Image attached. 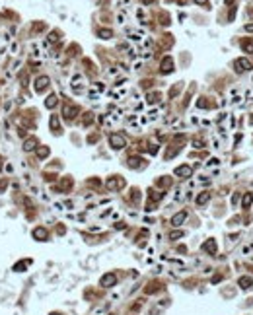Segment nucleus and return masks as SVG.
I'll return each mask as SVG.
<instances>
[{
	"label": "nucleus",
	"mask_w": 253,
	"mask_h": 315,
	"mask_svg": "<svg viewBox=\"0 0 253 315\" xmlns=\"http://www.w3.org/2000/svg\"><path fill=\"white\" fill-rule=\"evenodd\" d=\"M70 88H72L74 93H82L84 92V78H82L80 74H76V76L70 80Z\"/></svg>",
	"instance_id": "obj_1"
},
{
	"label": "nucleus",
	"mask_w": 253,
	"mask_h": 315,
	"mask_svg": "<svg viewBox=\"0 0 253 315\" xmlns=\"http://www.w3.org/2000/svg\"><path fill=\"white\" fill-rule=\"evenodd\" d=\"M234 68H236V72H245V70H251V63L245 59H238Z\"/></svg>",
	"instance_id": "obj_2"
},
{
	"label": "nucleus",
	"mask_w": 253,
	"mask_h": 315,
	"mask_svg": "<svg viewBox=\"0 0 253 315\" xmlns=\"http://www.w3.org/2000/svg\"><path fill=\"white\" fill-rule=\"evenodd\" d=\"M109 140H111V146H113L115 150H121V148L125 146V138H123V136H119V134H113Z\"/></svg>",
	"instance_id": "obj_3"
},
{
	"label": "nucleus",
	"mask_w": 253,
	"mask_h": 315,
	"mask_svg": "<svg viewBox=\"0 0 253 315\" xmlns=\"http://www.w3.org/2000/svg\"><path fill=\"white\" fill-rule=\"evenodd\" d=\"M47 86H49V78H47V76H41L39 80L35 82V90H37V92H43Z\"/></svg>",
	"instance_id": "obj_4"
},
{
	"label": "nucleus",
	"mask_w": 253,
	"mask_h": 315,
	"mask_svg": "<svg viewBox=\"0 0 253 315\" xmlns=\"http://www.w3.org/2000/svg\"><path fill=\"white\" fill-rule=\"evenodd\" d=\"M185 218H187V212H179V214H175V216H173L171 224H173V226H181V224L185 222Z\"/></svg>",
	"instance_id": "obj_5"
},
{
	"label": "nucleus",
	"mask_w": 253,
	"mask_h": 315,
	"mask_svg": "<svg viewBox=\"0 0 253 315\" xmlns=\"http://www.w3.org/2000/svg\"><path fill=\"white\" fill-rule=\"evenodd\" d=\"M175 173H177L179 177H189V175H191V167H189V165H181V167L175 169Z\"/></svg>",
	"instance_id": "obj_6"
},
{
	"label": "nucleus",
	"mask_w": 253,
	"mask_h": 315,
	"mask_svg": "<svg viewBox=\"0 0 253 315\" xmlns=\"http://www.w3.org/2000/svg\"><path fill=\"white\" fill-rule=\"evenodd\" d=\"M101 284H103V286H113V284H115V276H113V274L103 276V278H101Z\"/></svg>",
	"instance_id": "obj_7"
},
{
	"label": "nucleus",
	"mask_w": 253,
	"mask_h": 315,
	"mask_svg": "<svg viewBox=\"0 0 253 315\" xmlns=\"http://www.w3.org/2000/svg\"><path fill=\"white\" fill-rule=\"evenodd\" d=\"M171 64H173L171 59H165V60H164V66H162V72H171V70H173Z\"/></svg>",
	"instance_id": "obj_8"
},
{
	"label": "nucleus",
	"mask_w": 253,
	"mask_h": 315,
	"mask_svg": "<svg viewBox=\"0 0 253 315\" xmlns=\"http://www.w3.org/2000/svg\"><path fill=\"white\" fill-rule=\"evenodd\" d=\"M202 247H205V249L208 251V253H214V251H216V243H214L212 239H210V241H206V243H205Z\"/></svg>",
	"instance_id": "obj_9"
},
{
	"label": "nucleus",
	"mask_w": 253,
	"mask_h": 315,
	"mask_svg": "<svg viewBox=\"0 0 253 315\" xmlns=\"http://www.w3.org/2000/svg\"><path fill=\"white\" fill-rule=\"evenodd\" d=\"M208 198H210V194H208V193H202V194H199V197H197V204H205V202L208 200Z\"/></svg>",
	"instance_id": "obj_10"
},
{
	"label": "nucleus",
	"mask_w": 253,
	"mask_h": 315,
	"mask_svg": "<svg viewBox=\"0 0 253 315\" xmlns=\"http://www.w3.org/2000/svg\"><path fill=\"white\" fill-rule=\"evenodd\" d=\"M74 115H76V109H72V107H66L64 109V117L66 119H72Z\"/></svg>",
	"instance_id": "obj_11"
},
{
	"label": "nucleus",
	"mask_w": 253,
	"mask_h": 315,
	"mask_svg": "<svg viewBox=\"0 0 253 315\" xmlns=\"http://www.w3.org/2000/svg\"><path fill=\"white\" fill-rule=\"evenodd\" d=\"M117 23H119V26H125V23H127V14H125V12H121V14L117 16Z\"/></svg>",
	"instance_id": "obj_12"
},
{
	"label": "nucleus",
	"mask_w": 253,
	"mask_h": 315,
	"mask_svg": "<svg viewBox=\"0 0 253 315\" xmlns=\"http://www.w3.org/2000/svg\"><path fill=\"white\" fill-rule=\"evenodd\" d=\"M242 47H243V51H247V53H253V41H243L242 43Z\"/></svg>",
	"instance_id": "obj_13"
},
{
	"label": "nucleus",
	"mask_w": 253,
	"mask_h": 315,
	"mask_svg": "<svg viewBox=\"0 0 253 315\" xmlns=\"http://www.w3.org/2000/svg\"><path fill=\"white\" fill-rule=\"evenodd\" d=\"M99 37H103V39H109V37H111V31H109V29H101V31H99Z\"/></svg>",
	"instance_id": "obj_14"
},
{
	"label": "nucleus",
	"mask_w": 253,
	"mask_h": 315,
	"mask_svg": "<svg viewBox=\"0 0 253 315\" xmlns=\"http://www.w3.org/2000/svg\"><path fill=\"white\" fill-rule=\"evenodd\" d=\"M107 74H109V76H117V74H119V68H117V66H111V68L107 70Z\"/></svg>",
	"instance_id": "obj_15"
},
{
	"label": "nucleus",
	"mask_w": 253,
	"mask_h": 315,
	"mask_svg": "<svg viewBox=\"0 0 253 315\" xmlns=\"http://www.w3.org/2000/svg\"><path fill=\"white\" fill-rule=\"evenodd\" d=\"M55 103H57V97H55V95L47 99V107H55Z\"/></svg>",
	"instance_id": "obj_16"
},
{
	"label": "nucleus",
	"mask_w": 253,
	"mask_h": 315,
	"mask_svg": "<svg viewBox=\"0 0 253 315\" xmlns=\"http://www.w3.org/2000/svg\"><path fill=\"white\" fill-rule=\"evenodd\" d=\"M253 200V194H247L245 198H243V206H249V202Z\"/></svg>",
	"instance_id": "obj_17"
},
{
	"label": "nucleus",
	"mask_w": 253,
	"mask_h": 315,
	"mask_svg": "<svg viewBox=\"0 0 253 315\" xmlns=\"http://www.w3.org/2000/svg\"><path fill=\"white\" fill-rule=\"evenodd\" d=\"M33 146H35V140H27L26 142V150H31Z\"/></svg>",
	"instance_id": "obj_18"
},
{
	"label": "nucleus",
	"mask_w": 253,
	"mask_h": 315,
	"mask_svg": "<svg viewBox=\"0 0 253 315\" xmlns=\"http://www.w3.org/2000/svg\"><path fill=\"white\" fill-rule=\"evenodd\" d=\"M158 115H160L158 109H152V111H150V119H158Z\"/></svg>",
	"instance_id": "obj_19"
},
{
	"label": "nucleus",
	"mask_w": 253,
	"mask_h": 315,
	"mask_svg": "<svg viewBox=\"0 0 253 315\" xmlns=\"http://www.w3.org/2000/svg\"><path fill=\"white\" fill-rule=\"evenodd\" d=\"M35 237L43 239V237H45V231H43V230H35Z\"/></svg>",
	"instance_id": "obj_20"
},
{
	"label": "nucleus",
	"mask_w": 253,
	"mask_h": 315,
	"mask_svg": "<svg viewBox=\"0 0 253 315\" xmlns=\"http://www.w3.org/2000/svg\"><path fill=\"white\" fill-rule=\"evenodd\" d=\"M243 29H245V33H253V23H247Z\"/></svg>",
	"instance_id": "obj_21"
},
{
	"label": "nucleus",
	"mask_w": 253,
	"mask_h": 315,
	"mask_svg": "<svg viewBox=\"0 0 253 315\" xmlns=\"http://www.w3.org/2000/svg\"><path fill=\"white\" fill-rule=\"evenodd\" d=\"M156 99H158V93H150V95H148V101H150V103L156 101Z\"/></svg>",
	"instance_id": "obj_22"
},
{
	"label": "nucleus",
	"mask_w": 253,
	"mask_h": 315,
	"mask_svg": "<svg viewBox=\"0 0 253 315\" xmlns=\"http://www.w3.org/2000/svg\"><path fill=\"white\" fill-rule=\"evenodd\" d=\"M181 235H183V234H181V231H173V234H171V239H179Z\"/></svg>",
	"instance_id": "obj_23"
},
{
	"label": "nucleus",
	"mask_w": 253,
	"mask_h": 315,
	"mask_svg": "<svg viewBox=\"0 0 253 315\" xmlns=\"http://www.w3.org/2000/svg\"><path fill=\"white\" fill-rule=\"evenodd\" d=\"M90 97H92V99H97V97H99V93L95 92V90H92V92H90Z\"/></svg>",
	"instance_id": "obj_24"
},
{
	"label": "nucleus",
	"mask_w": 253,
	"mask_h": 315,
	"mask_svg": "<svg viewBox=\"0 0 253 315\" xmlns=\"http://www.w3.org/2000/svg\"><path fill=\"white\" fill-rule=\"evenodd\" d=\"M195 2H197V4H205L206 0H195Z\"/></svg>",
	"instance_id": "obj_25"
},
{
	"label": "nucleus",
	"mask_w": 253,
	"mask_h": 315,
	"mask_svg": "<svg viewBox=\"0 0 253 315\" xmlns=\"http://www.w3.org/2000/svg\"><path fill=\"white\" fill-rule=\"evenodd\" d=\"M144 2H146V4H150V2H154V0H144Z\"/></svg>",
	"instance_id": "obj_26"
}]
</instances>
